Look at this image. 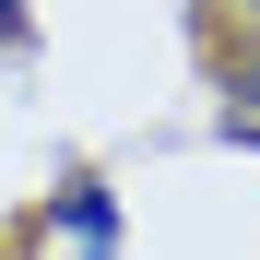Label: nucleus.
Returning <instances> with one entry per match:
<instances>
[{
    "instance_id": "f257e3e1",
    "label": "nucleus",
    "mask_w": 260,
    "mask_h": 260,
    "mask_svg": "<svg viewBox=\"0 0 260 260\" xmlns=\"http://www.w3.org/2000/svg\"><path fill=\"white\" fill-rule=\"evenodd\" d=\"M118 237H130L118 189L107 178H59L36 201V225H24V260H118Z\"/></svg>"
},
{
    "instance_id": "f03ea898",
    "label": "nucleus",
    "mask_w": 260,
    "mask_h": 260,
    "mask_svg": "<svg viewBox=\"0 0 260 260\" xmlns=\"http://www.w3.org/2000/svg\"><path fill=\"white\" fill-rule=\"evenodd\" d=\"M225 142H260V59L225 71Z\"/></svg>"
},
{
    "instance_id": "7ed1b4c3",
    "label": "nucleus",
    "mask_w": 260,
    "mask_h": 260,
    "mask_svg": "<svg viewBox=\"0 0 260 260\" xmlns=\"http://www.w3.org/2000/svg\"><path fill=\"white\" fill-rule=\"evenodd\" d=\"M36 48V0H0V59H24Z\"/></svg>"
},
{
    "instance_id": "20e7f679",
    "label": "nucleus",
    "mask_w": 260,
    "mask_h": 260,
    "mask_svg": "<svg viewBox=\"0 0 260 260\" xmlns=\"http://www.w3.org/2000/svg\"><path fill=\"white\" fill-rule=\"evenodd\" d=\"M248 12H260V0H248Z\"/></svg>"
}]
</instances>
